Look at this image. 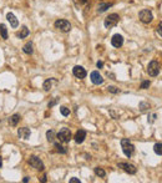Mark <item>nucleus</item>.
Instances as JSON below:
<instances>
[{"label": "nucleus", "mask_w": 162, "mask_h": 183, "mask_svg": "<svg viewBox=\"0 0 162 183\" xmlns=\"http://www.w3.org/2000/svg\"><path fill=\"white\" fill-rule=\"evenodd\" d=\"M117 166H119V168H122L125 172L130 173V175H135V173L137 172L136 167L133 165H130V163H119Z\"/></svg>", "instance_id": "6e6552de"}, {"label": "nucleus", "mask_w": 162, "mask_h": 183, "mask_svg": "<svg viewBox=\"0 0 162 183\" xmlns=\"http://www.w3.org/2000/svg\"><path fill=\"white\" fill-rule=\"evenodd\" d=\"M22 182H24V183H27V182H29V177H24V179H22Z\"/></svg>", "instance_id": "72a5a7b5"}, {"label": "nucleus", "mask_w": 162, "mask_h": 183, "mask_svg": "<svg viewBox=\"0 0 162 183\" xmlns=\"http://www.w3.org/2000/svg\"><path fill=\"white\" fill-rule=\"evenodd\" d=\"M6 19H8V21L10 22V25L15 29V27H18V25H19V21H18V19H16V16L14 15L13 13H8L6 14Z\"/></svg>", "instance_id": "4468645a"}, {"label": "nucleus", "mask_w": 162, "mask_h": 183, "mask_svg": "<svg viewBox=\"0 0 162 183\" xmlns=\"http://www.w3.org/2000/svg\"><path fill=\"white\" fill-rule=\"evenodd\" d=\"M94 171H95V175L99 176V177H101V178H104V177L106 176V172L102 170V168H100V167H96Z\"/></svg>", "instance_id": "412c9836"}, {"label": "nucleus", "mask_w": 162, "mask_h": 183, "mask_svg": "<svg viewBox=\"0 0 162 183\" xmlns=\"http://www.w3.org/2000/svg\"><path fill=\"white\" fill-rule=\"evenodd\" d=\"M29 165H30L32 168L38 170V171H43V170H44V163H43V161H41L40 158H38L36 156H31V157L29 158Z\"/></svg>", "instance_id": "0eeeda50"}, {"label": "nucleus", "mask_w": 162, "mask_h": 183, "mask_svg": "<svg viewBox=\"0 0 162 183\" xmlns=\"http://www.w3.org/2000/svg\"><path fill=\"white\" fill-rule=\"evenodd\" d=\"M55 148H56V151L60 152V153H66L67 152L66 147H64V146H61V144H59V143H55Z\"/></svg>", "instance_id": "5701e85b"}, {"label": "nucleus", "mask_w": 162, "mask_h": 183, "mask_svg": "<svg viewBox=\"0 0 162 183\" xmlns=\"http://www.w3.org/2000/svg\"><path fill=\"white\" fill-rule=\"evenodd\" d=\"M1 166H3V158L0 156V168H1Z\"/></svg>", "instance_id": "c9c22d12"}, {"label": "nucleus", "mask_w": 162, "mask_h": 183, "mask_svg": "<svg viewBox=\"0 0 162 183\" xmlns=\"http://www.w3.org/2000/svg\"><path fill=\"white\" fill-rule=\"evenodd\" d=\"M27 35H29V29H27L26 26H22L21 27V31L18 34V37H20V39H25Z\"/></svg>", "instance_id": "a211bd4d"}, {"label": "nucleus", "mask_w": 162, "mask_h": 183, "mask_svg": "<svg viewBox=\"0 0 162 183\" xmlns=\"http://www.w3.org/2000/svg\"><path fill=\"white\" fill-rule=\"evenodd\" d=\"M156 31H157V34H158V36L162 39V22H161L158 26H157V30H156Z\"/></svg>", "instance_id": "c85d7f7f"}, {"label": "nucleus", "mask_w": 162, "mask_h": 183, "mask_svg": "<svg viewBox=\"0 0 162 183\" xmlns=\"http://www.w3.org/2000/svg\"><path fill=\"white\" fill-rule=\"evenodd\" d=\"M56 102H58V98H55V100L54 101H51V102H49V107H53L55 104H56Z\"/></svg>", "instance_id": "2f4dec72"}, {"label": "nucleus", "mask_w": 162, "mask_h": 183, "mask_svg": "<svg viewBox=\"0 0 162 183\" xmlns=\"http://www.w3.org/2000/svg\"><path fill=\"white\" fill-rule=\"evenodd\" d=\"M119 20H120L119 14H110V15L105 19L104 25H105V27H107V29H111V27H114V26L117 25Z\"/></svg>", "instance_id": "7ed1b4c3"}, {"label": "nucleus", "mask_w": 162, "mask_h": 183, "mask_svg": "<svg viewBox=\"0 0 162 183\" xmlns=\"http://www.w3.org/2000/svg\"><path fill=\"white\" fill-rule=\"evenodd\" d=\"M121 146H122V151L125 153V156L126 157H131L133 151H135V146L130 142V140L127 138H123L121 140Z\"/></svg>", "instance_id": "f257e3e1"}, {"label": "nucleus", "mask_w": 162, "mask_h": 183, "mask_svg": "<svg viewBox=\"0 0 162 183\" xmlns=\"http://www.w3.org/2000/svg\"><path fill=\"white\" fill-rule=\"evenodd\" d=\"M72 72L77 79H85L86 77V70L82 66H75L72 69Z\"/></svg>", "instance_id": "9b49d317"}, {"label": "nucleus", "mask_w": 162, "mask_h": 183, "mask_svg": "<svg viewBox=\"0 0 162 183\" xmlns=\"http://www.w3.org/2000/svg\"><path fill=\"white\" fill-rule=\"evenodd\" d=\"M107 91L111 92V93H119V92H120L119 88L115 87V86H109V87H107Z\"/></svg>", "instance_id": "a878e982"}, {"label": "nucleus", "mask_w": 162, "mask_h": 183, "mask_svg": "<svg viewBox=\"0 0 162 183\" xmlns=\"http://www.w3.org/2000/svg\"><path fill=\"white\" fill-rule=\"evenodd\" d=\"M154 151L156 154H162V143H156L154 146Z\"/></svg>", "instance_id": "b1692460"}, {"label": "nucleus", "mask_w": 162, "mask_h": 183, "mask_svg": "<svg viewBox=\"0 0 162 183\" xmlns=\"http://www.w3.org/2000/svg\"><path fill=\"white\" fill-rule=\"evenodd\" d=\"M22 51H24L25 54H27V55H31L32 53H34V50H32V44L31 43H26L24 45V48H22Z\"/></svg>", "instance_id": "f3484780"}, {"label": "nucleus", "mask_w": 162, "mask_h": 183, "mask_svg": "<svg viewBox=\"0 0 162 183\" xmlns=\"http://www.w3.org/2000/svg\"><path fill=\"white\" fill-rule=\"evenodd\" d=\"M97 67H99V69H101V67H102L104 66V62H102V61H97Z\"/></svg>", "instance_id": "473e14b6"}, {"label": "nucleus", "mask_w": 162, "mask_h": 183, "mask_svg": "<svg viewBox=\"0 0 162 183\" xmlns=\"http://www.w3.org/2000/svg\"><path fill=\"white\" fill-rule=\"evenodd\" d=\"M138 18H140V20L142 22H145V24H150V22L154 20V15H152L151 10H149V9L141 10L140 14H138Z\"/></svg>", "instance_id": "20e7f679"}, {"label": "nucleus", "mask_w": 162, "mask_h": 183, "mask_svg": "<svg viewBox=\"0 0 162 183\" xmlns=\"http://www.w3.org/2000/svg\"><path fill=\"white\" fill-rule=\"evenodd\" d=\"M53 82H54L53 79L46 80V81L44 82V85H43V88H44L45 91H50V88H51V86H53Z\"/></svg>", "instance_id": "aec40b11"}, {"label": "nucleus", "mask_w": 162, "mask_h": 183, "mask_svg": "<svg viewBox=\"0 0 162 183\" xmlns=\"http://www.w3.org/2000/svg\"><path fill=\"white\" fill-rule=\"evenodd\" d=\"M90 79H91L92 83H95V85H101V83L104 82V79L100 75L99 71H92L91 75H90Z\"/></svg>", "instance_id": "9d476101"}, {"label": "nucleus", "mask_w": 162, "mask_h": 183, "mask_svg": "<svg viewBox=\"0 0 162 183\" xmlns=\"http://www.w3.org/2000/svg\"><path fill=\"white\" fill-rule=\"evenodd\" d=\"M70 183H80V179H79V178H70Z\"/></svg>", "instance_id": "7c9ffc66"}, {"label": "nucleus", "mask_w": 162, "mask_h": 183, "mask_svg": "<svg viewBox=\"0 0 162 183\" xmlns=\"http://www.w3.org/2000/svg\"><path fill=\"white\" fill-rule=\"evenodd\" d=\"M111 6H112V4H111V3H101L100 5H99V8H97V11H99V13H104V11L107 10V9H110Z\"/></svg>", "instance_id": "2eb2a0df"}, {"label": "nucleus", "mask_w": 162, "mask_h": 183, "mask_svg": "<svg viewBox=\"0 0 162 183\" xmlns=\"http://www.w3.org/2000/svg\"><path fill=\"white\" fill-rule=\"evenodd\" d=\"M150 85H151V82L147 80V81H143L142 83H141V87L140 88H142V90H146V88H149L150 87Z\"/></svg>", "instance_id": "bb28decb"}, {"label": "nucleus", "mask_w": 162, "mask_h": 183, "mask_svg": "<svg viewBox=\"0 0 162 183\" xmlns=\"http://www.w3.org/2000/svg\"><path fill=\"white\" fill-rule=\"evenodd\" d=\"M111 44H112L114 48H121V46L123 45V37H122V35L115 34L112 36V39H111Z\"/></svg>", "instance_id": "1a4fd4ad"}, {"label": "nucleus", "mask_w": 162, "mask_h": 183, "mask_svg": "<svg viewBox=\"0 0 162 183\" xmlns=\"http://www.w3.org/2000/svg\"><path fill=\"white\" fill-rule=\"evenodd\" d=\"M54 25L58 30L62 31V32H69L71 30V24L67 20H65V19H59V20L55 21Z\"/></svg>", "instance_id": "f03ea898"}, {"label": "nucleus", "mask_w": 162, "mask_h": 183, "mask_svg": "<svg viewBox=\"0 0 162 183\" xmlns=\"http://www.w3.org/2000/svg\"><path fill=\"white\" fill-rule=\"evenodd\" d=\"M41 182H46V176H43V178H41Z\"/></svg>", "instance_id": "f704fd0d"}, {"label": "nucleus", "mask_w": 162, "mask_h": 183, "mask_svg": "<svg viewBox=\"0 0 162 183\" xmlns=\"http://www.w3.org/2000/svg\"><path fill=\"white\" fill-rule=\"evenodd\" d=\"M18 135H19V137L22 138V140H29L30 138V135H31V131L27 128V127H22V128H19V131H18Z\"/></svg>", "instance_id": "f8f14e48"}, {"label": "nucleus", "mask_w": 162, "mask_h": 183, "mask_svg": "<svg viewBox=\"0 0 162 183\" xmlns=\"http://www.w3.org/2000/svg\"><path fill=\"white\" fill-rule=\"evenodd\" d=\"M60 112H61L62 116H69V115H70V110H69L67 107H65V106L60 107Z\"/></svg>", "instance_id": "393cba45"}, {"label": "nucleus", "mask_w": 162, "mask_h": 183, "mask_svg": "<svg viewBox=\"0 0 162 183\" xmlns=\"http://www.w3.org/2000/svg\"><path fill=\"white\" fill-rule=\"evenodd\" d=\"M85 137H86V131L84 130H79L77 132L75 133V142L76 143H82L85 141Z\"/></svg>", "instance_id": "ddd939ff"}, {"label": "nucleus", "mask_w": 162, "mask_h": 183, "mask_svg": "<svg viewBox=\"0 0 162 183\" xmlns=\"http://www.w3.org/2000/svg\"><path fill=\"white\" fill-rule=\"evenodd\" d=\"M56 136H58V138H59L60 142H64V143L69 142V141L72 138V135H71V132H70V130H69V128L60 130V132Z\"/></svg>", "instance_id": "39448f33"}, {"label": "nucleus", "mask_w": 162, "mask_h": 183, "mask_svg": "<svg viewBox=\"0 0 162 183\" xmlns=\"http://www.w3.org/2000/svg\"><path fill=\"white\" fill-rule=\"evenodd\" d=\"M140 109H141V111H145L147 109H150V105L147 104V102H141V104H140Z\"/></svg>", "instance_id": "cd10ccee"}, {"label": "nucleus", "mask_w": 162, "mask_h": 183, "mask_svg": "<svg viewBox=\"0 0 162 183\" xmlns=\"http://www.w3.org/2000/svg\"><path fill=\"white\" fill-rule=\"evenodd\" d=\"M0 34H1V37L4 40L8 39V29L4 24H0Z\"/></svg>", "instance_id": "6ab92c4d"}, {"label": "nucleus", "mask_w": 162, "mask_h": 183, "mask_svg": "<svg viewBox=\"0 0 162 183\" xmlns=\"http://www.w3.org/2000/svg\"><path fill=\"white\" fill-rule=\"evenodd\" d=\"M77 5H84V4H86L87 3V0H74Z\"/></svg>", "instance_id": "c756f323"}, {"label": "nucleus", "mask_w": 162, "mask_h": 183, "mask_svg": "<svg viewBox=\"0 0 162 183\" xmlns=\"http://www.w3.org/2000/svg\"><path fill=\"white\" fill-rule=\"evenodd\" d=\"M46 138H48L49 142H54V138H55V132L53 130H49L46 132Z\"/></svg>", "instance_id": "4be33fe9"}, {"label": "nucleus", "mask_w": 162, "mask_h": 183, "mask_svg": "<svg viewBox=\"0 0 162 183\" xmlns=\"http://www.w3.org/2000/svg\"><path fill=\"white\" fill-rule=\"evenodd\" d=\"M147 72H149V75L152 77L157 76V75L160 74V64L157 62L156 60L151 61V62L149 64V66H147Z\"/></svg>", "instance_id": "423d86ee"}, {"label": "nucleus", "mask_w": 162, "mask_h": 183, "mask_svg": "<svg viewBox=\"0 0 162 183\" xmlns=\"http://www.w3.org/2000/svg\"><path fill=\"white\" fill-rule=\"evenodd\" d=\"M19 121H20V115L15 114V115H13L10 118H9V123H10V126H16Z\"/></svg>", "instance_id": "dca6fc26"}]
</instances>
